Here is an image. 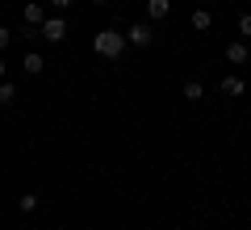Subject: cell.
Returning <instances> with one entry per match:
<instances>
[{
    "label": "cell",
    "instance_id": "6da1fadb",
    "mask_svg": "<svg viewBox=\"0 0 251 230\" xmlns=\"http://www.w3.org/2000/svg\"><path fill=\"white\" fill-rule=\"evenodd\" d=\"M92 51H97L100 59H117V54L126 51V34H117V29H100V34L92 38Z\"/></svg>",
    "mask_w": 251,
    "mask_h": 230
},
{
    "label": "cell",
    "instance_id": "7a4b0ae2",
    "mask_svg": "<svg viewBox=\"0 0 251 230\" xmlns=\"http://www.w3.org/2000/svg\"><path fill=\"white\" fill-rule=\"evenodd\" d=\"M126 42L138 46V51H147V46L155 42V26H151V21H134V26L126 29Z\"/></svg>",
    "mask_w": 251,
    "mask_h": 230
},
{
    "label": "cell",
    "instance_id": "3957f363",
    "mask_svg": "<svg viewBox=\"0 0 251 230\" xmlns=\"http://www.w3.org/2000/svg\"><path fill=\"white\" fill-rule=\"evenodd\" d=\"M38 38H46L50 46H59L63 38H67V21H63V17H46L42 26H38Z\"/></svg>",
    "mask_w": 251,
    "mask_h": 230
},
{
    "label": "cell",
    "instance_id": "277c9868",
    "mask_svg": "<svg viewBox=\"0 0 251 230\" xmlns=\"http://www.w3.org/2000/svg\"><path fill=\"white\" fill-rule=\"evenodd\" d=\"M168 13H172V0H147V21H151V26L163 21Z\"/></svg>",
    "mask_w": 251,
    "mask_h": 230
},
{
    "label": "cell",
    "instance_id": "5b68a950",
    "mask_svg": "<svg viewBox=\"0 0 251 230\" xmlns=\"http://www.w3.org/2000/svg\"><path fill=\"white\" fill-rule=\"evenodd\" d=\"M226 63H234V67H243V63H247V42H226Z\"/></svg>",
    "mask_w": 251,
    "mask_h": 230
},
{
    "label": "cell",
    "instance_id": "8992f818",
    "mask_svg": "<svg viewBox=\"0 0 251 230\" xmlns=\"http://www.w3.org/2000/svg\"><path fill=\"white\" fill-rule=\"evenodd\" d=\"M243 92H247L243 76H222V97H243Z\"/></svg>",
    "mask_w": 251,
    "mask_h": 230
},
{
    "label": "cell",
    "instance_id": "52a82bcc",
    "mask_svg": "<svg viewBox=\"0 0 251 230\" xmlns=\"http://www.w3.org/2000/svg\"><path fill=\"white\" fill-rule=\"evenodd\" d=\"M21 67H25V76H42V71H46V59H42V54H38V51H29Z\"/></svg>",
    "mask_w": 251,
    "mask_h": 230
},
{
    "label": "cell",
    "instance_id": "ba28073f",
    "mask_svg": "<svg viewBox=\"0 0 251 230\" xmlns=\"http://www.w3.org/2000/svg\"><path fill=\"white\" fill-rule=\"evenodd\" d=\"M209 26H214V13H209V9H193V29H201V34H205Z\"/></svg>",
    "mask_w": 251,
    "mask_h": 230
},
{
    "label": "cell",
    "instance_id": "9c48e42d",
    "mask_svg": "<svg viewBox=\"0 0 251 230\" xmlns=\"http://www.w3.org/2000/svg\"><path fill=\"white\" fill-rule=\"evenodd\" d=\"M42 21H46V9H42V4H25V26H42Z\"/></svg>",
    "mask_w": 251,
    "mask_h": 230
},
{
    "label": "cell",
    "instance_id": "30bf717a",
    "mask_svg": "<svg viewBox=\"0 0 251 230\" xmlns=\"http://www.w3.org/2000/svg\"><path fill=\"white\" fill-rule=\"evenodd\" d=\"M13 101H17V84H9V80H0V105L9 109Z\"/></svg>",
    "mask_w": 251,
    "mask_h": 230
},
{
    "label": "cell",
    "instance_id": "8fae6325",
    "mask_svg": "<svg viewBox=\"0 0 251 230\" xmlns=\"http://www.w3.org/2000/svg\"><path fill=\"white\" fill-rule=\"evenodd\" d=\"M201 97H205V84H201V80H188L184 84V101H201Z\"/></svg>",
    "mask_w": 251,
    "mask_h": 230
},
{
    "label": "cell",
    "instance_id": "7c38bea8",
    "mask_svg": "<svg viewBox=\"0 0 251 230\" xmlns=\"http://www.w3.org/2000/svg\"><path fill=\"white\" fill-rule=\"evenodd\" d=\"M38 205H42V201H38V193H25V197H17V209H21V213H34Z\"/></svg>",
    "mask_w": 251,
    "mask_h": 230
},
{
    "label": "cell",
    "instance_id": "4fadbf2b",
    "mask_svg": "<svg viewBox=\"0 0 251 230\" xmlns=\"http://www.w3.org/2000/svg\"><path fill=\"white\" fill-rule=\"evenodd\" d=\"M239 34H243V42H251V13L239 17Z\"/></svg>",
    "mask_w": 251,
    "mask_h": 230
},
{
    "label": "cell",
    "instance_id": "5bb4252c",
    "mask_svg": "<svg viewBox=\"0 0 251 230\" xmlns=\"http://www.w3.org/2000/svg\"><path fill=\"white\" fill-rule=\"evenodd\" d=\"M50 4H54V9H59V13H63V9H72L75 0H50Z\"/></svg>",
    "mask_w": 251,
    "mask_h": 230
},
{
    "label": "cell",
    "instance_id": "9a60e30c",
    "mask_svg": "<svg viewBox=\"0 0 251 230\" xmlns=\"http://www.w3.org/2000/svg\"><path fill=\"white\" fill-rule=\"evenodd\" d=\"M9 38H13V34H9V29H4V26H0V51L9 46Z\"/></svg>",
    "mask_w": 251,
    "mask_h": 230
},
{
    "label": "cell",
    "instance_id": "2e32d148",
    "mask_svg": "<svg viewBox=\"0 0 251 230\" xmlns=\"http://www.w3.org/2000/svg\"><path fill=\"white\" fill-rule=\"evenodd\" d=\"M4 76H9V63H4V59H0V80H4Z\"/></svg>",
    "mask_w": 251,
    "mask_h": 230
},
{
    "label": "cell",
    "instance_id": "e0dca14e",
    "mask_svg": "<svg viewBox=\"0 0 251 230\" xmlns=\"http://www.w3.org/2000/svg\"><path fill=\"white\" fill-rule=\"evenodd\" d=\"M92 4H109V0H92Z\"/></svg>",
    "mask_w": 251,
    "mask_h": 230
}]
</instances>
